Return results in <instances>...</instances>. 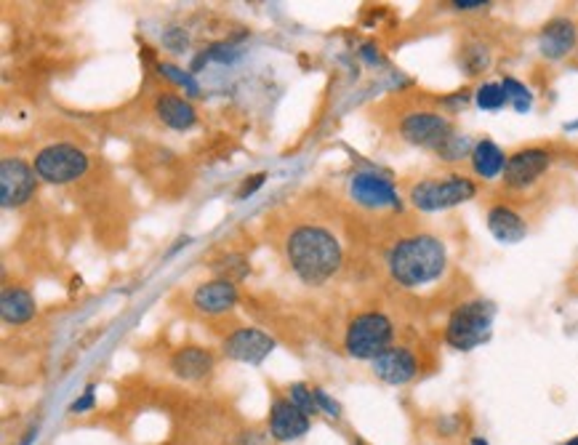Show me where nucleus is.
<instances>
[{
	"mask_svg": "<svg viewBox=\"0 0 578 445\" xmlns=\"http://www.w3.org/2000/svg\"><path fill=\"white\" fill-rule=\"evenodd\" d=\"M387 270L400 288H427L448 270V245L432 233L403 235L387 251Z\"/></svg>",
	"mask_w": 578,
	"mask_h": 445,
	"instance_id": "f257e3e1",
	"label": "nucleus"
},
{
	"mask_svg": "<svg viewBox=\"0 0 578 445\" xmlns=\"http://www.w3.org/2000/svg\"><path fill=\"white\" fill-rule=\"evenodd\" d=\"M285 259L302 283L323 285L341 270L344 248L328 227L299 224L285 238Z\"/></svg>",
	"mask_w": 578,
	"mask_h": 445,
	"instance_id": "f03ea898",
	"label": "nucleus"
},
{
	"mask_svg": "<svg viewBox=\"0 0 578 445\" xmlns=\"http://www.w3.org/2000/svg\"><path fill=\"white\" fill-rule=\"evenodd\" d=\"M496 305L477 296L450 309L445 320V344L459 352H472L493 336Z\"/></svg>",
	"mask_w": 578,
	"mask_h": 445,
	"instance_id": "7ed1b4c3",
	"label": "nucleus"
},
{
	"mask_svg": "<svg viewBox=\"0 0 578 445\" xmlns=\"http://www.w3.org/2000/svg\"><path fill=\"white\" fill-rule=\"evenodd\" d=\"M477 198V181L467 173H442V176H424L413 181L408 190L410 206L424 213H438L448 208L470 203Z\"/></svg>",
	"mask_w": 578,
	"mask_h": 445,
	"instance_id": "20e7f679",
	"label": "nucleus"
},
{
	"mask_svg": "<svg viewBox=\"0 0 578 445\" xmlns=\"http://www.w3.org/2000/svg\"><path fill=\"white\" fill-rule=\"evenodd\" d=\"M395 339V323L378 312H360L349 320L346 334H344V349L355 360H376L384 349L392 347Z\"/></svg>",
	"mask_w": 578,
	"mask_h": 445,
	"instance_id": "39448f33",
	"label": "nucleus"
},
{
	"mask_svg": "<svg viewBox=\"0 0 578 445\" xmlns=\"http://www.w3.org/2000/svg\"><path fill=\"white\" fill-rule=\"evenodd\" d=\"M33 169L37 179H43L48 184H69L88 171V155L75 144L57 141V144L43 147L35 155Z\"/></svg>",
	"mask_w": 578,
	"mask_h": 445,
	"instance_id": "423d86ee",
	"label": "nucleus"
},
{
	"mask_svg": "<svg viewBox=\"0 0 578 445\" xmlns=\"http://www.w3.org/2000/svg\"><path fill=\"white\" fill-rule=\"evenodd\" d=\"M397 131H400V139L413 147L438 152L456 129H453V120L438 109H413L400 118Z\"/></svg>",
	"mask_w": 578,
	"mask_h": 445,
	"instance_id": "0eeeda50",
	"label": "nucleus"
},
{
	"mask_svg": "<svg viewBox=\"0 0 578 445\" xmlns=\"http://www.w3.org/2000/svg\"><path fill=\"white\" fill-rule=\"evenodd\" d=\"M349 198L366 211H400V195L392 179L376 171H357L349 179Z\"/></svg>",
	"mask_w": 578,
	"mask_h": 445,
	"instance_id": "6e6552de",
	"label": "nucleus"
},
{
	"mask_svg": "<svg viewBox=\"0 0 578 445\" xmlns=\"http://www.w3.org/2000/svg\"><path fill=\"white\" fill-rule=\"evenodd\" d=\"M554 163V152L549 147H520L514 150L507 160V169H504V187L510 190H528L533 187L542 176H544Z\"/></svg>",
	"mask_w": 578,
	"mask_h": 445,
	"instance_id": "1a4fd4ad",
	"label": "nucleus"
},
{
	"mask_svg": "<svg viewBox=\"0 0 578 445\" xmlns=\"http://www.w3.org/2000/svg\"><path fill=\"white\" fill-rule=\"evenodd\" d=\"M37 173L22 158H3L0 160V203L3 208L25 206L35 195Z\"/></svg>",
	"mask_w": 578,
	"mask_h": 445,
	"instance_id": "9d476101",
	"label": "nucleus"
},
{
	"mask_svg": "<svg viewBox=\"0 0 578 445\" xmlns=\"http://www.w3.org/2000/svg\"><path fill=\"white\" fill-rule=\"evenodd\" d=\"M371 371L378 381H384L389 387H406L421 374V363H418V355L410 347L392 344L376 360H371Z\"/></svg>",
	"mask_w": 578,
	"mask_h": 445,
	"instance_id": "9b49d317",
	"label": "nucleus"
},
{
	"mask_svg": "<svg viewBox=\"0 0 578 445\" xmlns=\"http://www.w3.org/2000/svg\"><path fill=\"white\" fill-rule=\"evenodd\" d=\"M274 339L262 331V328H238L232 331L224 342H222V352L224 357L235 360V363H248V366H259L264 363L274 352Z\"/></svg>",
	"mask_w": 578,
	"mask_h": 445,
	"instance_id": "f8f14e48",
	"label": "nucleus"
},
{
	"mask_svg": "<svg viewBox=\"0 0 578 445\" xmlns=\"http://www.w3.org/2000/svg\"><path fill=\"white\" fill-rule=\"evenodd\" d=\"M578 46V27L568 16H554L539 33V54L549 62H563Z\"/></svg>",
	"mask_w": 578,
	"mask_h": 445,
	"instance_id": "ddd939ff",
	"label": "nucleus"
},
{
	"mask_svg": "<svg viewBox=\"0 0 578 445\" xmlns=\"http://www.w3.org/2000/svg\"><path fill=\"white\" fill-rule=\"evenodd\" d=\"M312 419L302 413L288 398H274L270 409V438L274 443H296L309 432Z\"/></svg>",
	"mask_w": 578,
	"mask_h": 445,
	"instance_id": "4468645a",
	"label": "nucleus"
},
{
	"mask_svg": "<svg viewBox=\"0 0 578 445\" xmlns=\"http://www.w3.org/2000/svg\"><path fill=\"white\" fill-rule=\"evenodd\" d=\"M485 224H488V233L499 243H504V245H517V243L528 238V233H531L525 216L517 208L507 206V203H493L488 208Z\"/></svg>",
	"mask_w": 578,
	"mask_h": 445,
	"instance_id": "2eb2a0df",
	"label": "nucleus"
},
{
	"mask_svg": "<svg viewBox=\"0 0 578 445\" xmlns=\"http://www.w3.org/2000/svg\"><path fill=\"white\" fill-rule=\"evenodd\" d=\"M240 294H238V283H230V280H208V283H201L192 294V307L203 315H224L230 309L238 305Z\"/></svg>",
	"mask_w": 578,
	"mask_h": 445,
	"instance_id": "dca6fc26",
	"label": "nucleus"
},
{
	"mask_svg": "<svg viewBox=\"0 0 578 445\" xmlns=\"http://www.w3.org/2000/svg\"><path fill=\"white\" fill-rule=\"evenodd\" d=\"M155 115L163 126H169L173 131H190L198 123V109L192 107V102H187L179 94L163 91L155 99Z\"/></svg>",
	"mask_w": 578,
	"mask_h": 445,
	"instance_id": "f3484780",
	"label": "nucleus"
},
{
	"mask_svg": "<svg viewBox=\"0 0 578 445\" xmlns=\"http://www.w3.org/2000/svg\"><path fill=\"white\" fill-rule=\"evenodd\" d=\"M170 371L173 377L184 378V381H201L211 377L213 371V355L211 349L203 347H181L170 355Z\"/></svg>",
	"mask_w": 578,
	"mask_h": 445,
	"instance_id": "a211bd4d",
	"label": "nucleus"
},
{
	"mask_svg": "<svg viewBox=\"0 0 578 445\" xmlns=\"http://www.w3.org/2000/svg\"><path fill=\"white\" fill-rule=\"evenodd\" d=\"M507 160H510V155L493 139H477L472 158H470V166H472V173H475L477 179L493 181V179L504 176Z\"/></svg>",
	"mask_w": 578,
	"mask_h": 445,
	"instance_id": "6ab92c4d",
	"label": "nucleus"
},
{
	"mask_svg": "<svg viewBox=\"0 0 578 445\" xmlns=\"http://www.w3.org/2000/svg\"><path fill=\"white\" fill-rule=\"evenodd\" d=\"M35 299L33 294L22 285H8L3 288V296H0V315L8 326H25L35 317Z\"/></svg>",
	"mask_w": 578,
	"mask_h": 445,
	"instance_id": "aec40b11",
	"label": "nucleus"
},
{
	"mask_svg": "<svg viewBox=\"0 0 578 445\" xmlns=\"http://www.w3.org/2000/svg\"><path fill=\"white\" fill-rule=\"evenodd\" d=\"M459 65L464 69V75H470V78L482 75L485 69L490 67V51H488V46H482L480 40L467 43V46L459 51Z\"/></svg>",
	"mask_w": 578,
	"mask_h": 445,
	"instance_id": "412c9836",
	"label": "nucleus"
},
{
	"mask_svg": "<svg viewBox=\"0 0 578 445\" xmlns=\"http://www.w3.org/2000/svg\"><path fill=\"white\" fill-rule=\"evenodd\" d=\"M475 144L477 141L472 137L453 131V134L448 137V141L442 144L435 155L440 158L442 163H461V160H470V158H472V150H475Z\"/></svg>",
	"mask_w": 578,
	"mask_h": 445,
	"instance_id": "4be33fe9",
	"label": "nucleus"
},
{
	"mask_svg": "<svg viewBox=\"0 0 578 445\" xmlns=\"http://www.w3.org/2000/svg\"><path fill=\"white\" fill-rule=\"evenodd\" d=\"M475 104L482 109V112H499L507 107V91L501 83L496 80H488V83H480L475 91Z\"/></svg>",
	"mask_w": 578,
	"mask_h": 445,
	"instance_id": "5701e85b",
	"label": "nucleus"
},
{
	"mask_svg": "<svg viewBox=\"0 0 578 445\" xmlns=\"http://www.w3.org/2000/svg\"><path fill=\"white\" fill-rule=\"evenodd\" d=\"M501 86H504V91H507V102L511 104V109H514L517 115H525V112L533 109V91H531L522 80L507 75V78L501 80Z\"/></svg>",
	"mask_w": 578,
	"mask_h": 445,
	"instance_id": "b1692460",
	"label": "nucleus"
},
{
	"mask_svg": "<svg viewBox=\"0 0 578 445\" xmlns=\"http://www.w3.org/2000/svg\"><path fill=\"white\" fill-rule=\"evenodd\" d=\"M213 270L216 274L222 277V280H230V283H238L243 280L245 274H248V259L243 256V254H227L224 259H219V262H213Z\"/></svg>",
	"mask_w": 578,
	"mask_h": 445,
	"instance_id": "393cba45",
	"label": "nucleus"
},
{
	"mask_svg": "<svg viewBox=\"0 0 578 445\" xmlns=\"http://www.w3.org/2000/svg\"><path fill=\"white\" fill-rule=\"evenodd\" d=\"M288 400H291L299 411L306 413L309 419L320 413L317 403H315V392H312V387H306L304 381H294V384L288 387Z\"/></svg>",
	"mask_w": 578,
	"mask_h": 445,
	"instance_id": "a878e982",
	"label": "nucleus"
},
{
	"mask_svg": "<svg viewBox=\"0 0 578 445\" xmlns=\"http://www.w3.org/2000/svg\"><path fill=\"white\" fill-rule=\"evenodd\" d=\"M158 72H160L166 80H170V83L181 86L190 97H198V94H201V88H198V83H195V78H192L190 69H181L176 67V65H169V62H160V65H158Z\"/></svg>",
	"mask_w": 578,
	"mask_h": 445,
	"instance_id": "bb28decb",
	"label": "nucleus"
},
{
	"mask_svg": "<svg viewBox=\"0 0 578 445\" xmlns=\"http://www.w3.org/2000/svg\"><path fill=\"white\" fill-rule=\"evenodd\" d=\"M205 57H208V62H235L240 51L232 43H213V46H208Z\"/></svg>",
	"mask_w": 578,
	"mask_h": 445,
	"instance_id": "cd10ccee",
	"label": "nucleus"
},
{
	"mask_svg": "<svg viewBox=\"0 0 578 445\" xmlns=\"http://www.w3.org/2000/svg\"><path fill=\"white\" fill-rule=\"evenodd\" d=\"M312 392H315V403H317V409L325 413V416H331V419H341V406L325 392V389H320V387H312Z\"/></svg>",
	"mask_w": 578,
	"mask_h": 445,
	"instance_id": "c85d7f7f",
	"label": "nucleus"
},
{
	"mask_svg": "<svg viewBox=\"0 0 578 445\" xmlns=\"http://www.w3.org/2000/svg\"><path fill=\"white\" fill-rule=\"evenodd\" d=\"M187 43H190V37H187V33L181 27H170V30L163 33V46L169 51H173V54H181L187 48Z\"/></svg>",
	"mask_w": 578,
	"mask_h": 445,
	"instance_id": "c756f323",
	"label": "nucleus"
},
{
	"mask_svg": "<svg viewBox=\"0 0 578 445\" xmlns=\"http://www.w3.org/2000/svg\"><path fill=\"white\" fill-rule=\"evenodd\" d=\"M360 59L366 62V65H371V67H384V54H381V48L376 46V43H363V48H360Z\"/></svg>",
	"mask_w": 578,
	"mask_h": 445,
	"instance_id": "7c9ffc66",
	"label": "nucleus"
},
{
	"mask_svg": "<svg viewBox=\"0 0 578 445\" xmlns=\"http://www.w3.org/2000/svg\"><path fill=\"white\" fill-rule=\"evenodd\" d=\"M264 179H267V173H256V176H251V179H245L243 184H240V190L235 192V201H245L248 195H253L262 184H264Z\"/></svg>",
	"mask_w": 578,
	"mask_h": 445,
	"instance_id": "2f4dec72",
	"label": "nucleus"
},
{
	"mask_svg": "<svg viewBox=\"0 0 578 445\" xmlns=\"http://www.w3.org/2000/svg\"><path fill=\"white\" fill-rule=\"evenodd\" d=\"M94 384H88L86 387V392H83V398L80 400H75L72 406H69V413H86V411H91L94 409Z\"/></svg>",
	"mask_w": 578,
	"mask_h": 445,
	"instance_id": "473e14b6",
	"label": "nucleus"
},
{
	"mask_svg": "<svg viewBox=\"0 0 578 445\" xmlns=\"http://www.w3.org/2000/svg\"><path fill=\"white\" fill-rule=\"evenodd\" d=\"M450 8H453V11H461V14H472V11H485V8H490V3H485V0H453Z\"/></svg>",
	"mask_w": 578,
	"mask_h": 445,
	"instance_id": "72a5a7b5",
	"label": "nucleus"
},
{
	"mask_svg": "<svg viewBox=\"0 0 578 445\" xmlns=\"http://www.w3.org/2000/svg\"><path fill=\"white\" fill-rule=\"evenodd\" d=\"M472 97H475L472 91H456L453 97H445L442 104H445V107H450V109H459V107H467Z\"/></svg>",
	"mask_w": 578,
	"mask_h": 445,
	"instance_id": "f704fd0d",
	"label": "nucleus"
},
{
	"mask_svg": "<svg viewBox=\"0 0 578 445\" xmlns=\"http://www.w3.org/2000/svg\"><path fill=\"white\" fill-rule=\"evenodd\" d=\"M438 427H440V432H445V435L450 438V435L459 432V419H456V416H445V419H440Z\"/></svg>",
	"mask_w": 578,
	"mask_h": 445,
	"instance_id": "c9c22d12",
	"label": "nucleus"
},
{
	"mask_svg": "<svg viewBox=\"0 0 578 445\" xmlns=\"http://www.w3.org/2000/svg\"><path fill=\"white\" fill-rule=\"evenodd\" d=\"M238 445H264V440L259 432H243V443Z\"/></svg>",
	"mask_w": 578,
	"mask_h": 445,
	"instance_id": "e433bc0d",
	"label": "nucleus"
},
{
	"mask_svg": "<svg viewBox=\"0 0 578 445\" xmlns=\"http://www.w3.org/2000/svg\"><path fill=\"white\" fill-rule=\"evenodd\" d=\"M470 445H490V443H488V440H485L482 435H475V438L470 440Z\"/></svg>",
	"mask_w": 578,
	"mask_h": 445,
	"instance_id": "4c0bfd02",
	"label": "nucleus"
},
{
	"mask_svg": "<svg viewBox=\"0 0 578 445\" xmlns=\"http://www.w3.org/2000/svg\"><path fill=\"white\" fill-rule=\"evenodd\" d=\"M563 445H578V435H573V438H571L568 443H563Z\"/></svg>",
	"mask_w": 578,
	"mask_h": 445,
	"instance_id": "58836bf2",
	"label": "nucleus"
},
{
	"mask_svg": "<svg viewBox=\"0 0 578 445\" xmlns=\"http://www.w3.org/2000/svg\"><path fill=\"white\" fill-rule=\"evenodd\" d=\"M357 445H366V443H363V440H357Z\"/></svg>",
	"mask_w": 578,
	"mask_h": 445,
	"instance_id": "ea45409f",
	"label": "nucleus"
}]
</instances>
